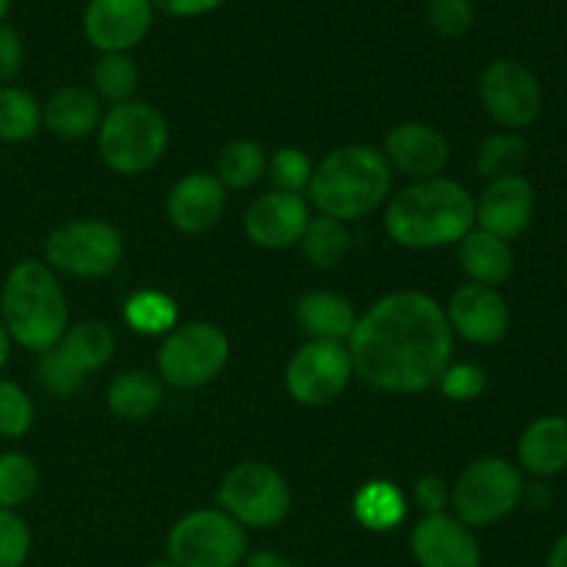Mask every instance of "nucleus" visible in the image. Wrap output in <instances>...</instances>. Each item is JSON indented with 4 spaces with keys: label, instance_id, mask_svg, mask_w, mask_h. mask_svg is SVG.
Listing matches in <instances>:
<instances>
[{
    "label": "nucleus",
    "instance_id": "nucleus-35",
    "mask_svg": "<svg viewBox=\"0 0 567 567\" xmlns=\"http://www.w3.org/2000/svg\"><path fill=\"white\" fill-rule=\"evenodd\" d=\"M424 17L437 37L460 39L474 28V3L471 0H426Z\"/></svg>",
    "mask_w": 567,
    "mask_h": 567
},
{
    "label": "nucleus",
    "instance_id": "nucleus-42",
    "mask_svg": "<svg viewBox=\"0 0 567 567\" xmlns=\"http://www.w3.org/2000/svg\"><path fill=\"white\" fill-rule=\"evenodd\" d=\"M150 3L172 17H199V14H210V11L221 9L227 0H150Z\"/></svg>",
    "mask_w": 567,
    "mask_h": 567
},
{
    "label": "nucleus",
    "instance_id": "nucleus-16",
    "mask_svg": "<svg viewBox=\"0 0 567 567\" xmlns=\"http://www.w3.org/2000/svg\"><path fill=\"white\" fill-rule=\"evenodd\" d=\"M310 221L308 203L302 194L269 192L249 205L244 216V230L249 241L264 249H288L302 241Z\"/></svg>",
    "mask_w": 567,
    "mask_h": 567
},
{
    "label": "nucleus",
    "instance_id": "nucleus-14",
    "mask_svg": "<svg viewBox=\"0 0 567 567\" xmlns=\"http://www.w3.org/2000/svg\"><path fill=\"white\" fill-rule=\"evenodd\" d=\"M415 563L421 567H482V548L471 526L454 515H424L410 537Z\"/></svg>",
    "mask_w": 567,
    "mask_h": 567
},
{
    "label": "nucleus",
    "instance_id": "nucleus-29",
    "mask_svg": "<svg viewBox=\"0 0 567 567\" xmlns=\"http://www.w3.org/2000/svg\"><path fill=\"white\" fill-rule=\"evenodd\" d=\"M42 127L37 97L20 86H0V142H28Z\"/></svg>",
    "mask_w": 567,
    "mask_h": 567
},
{
    "label": "nucleus",
    "instance_id": "nucleus-22",
    "mask_svg": "<svg viewBox=\"0 0 567 567\" xmlns=\"http://www.w3.org/2000/svg\"><path fill=\"white\" fill-rule=\"evenodd\" d=\"M297 321L310 341H347L358 327L352 302L341 293L310 291L299 299Z\"/></svg>",
    "mask_w": 567,
    "mask_h": 567
},
{
    "label": "nucleus",
    "instance_id": "nucleus-8",
    "mask_svg": "<svg viewBox=\"0 0 567 567\" xmlns=\"http://www.w3.org/2000/svg\"><path fill=\"white\" fill-rule=\"evenodd\" d=\"M219 507L238 526L271 529L291 513V491L280 471L249 460L227 471L219 485Z\"/></svg>",
    "mask_w": 567,
    "mask_h": 567
},
{
    "label": "nucleus",
    "instance_id": "nucleus-6",
    "mask_svg": "<svg viewBox=\"0 0 567 567\" xmlns=\"http://www.w3.org/2000/svg\"><path fill=\"white\" fill-rule=\"evenodd\" d=\"M520 498H524L520 471L504 457H482L457 476L449 507L465 526H491L515 513Z\"/></svg>",
    "mask_w": 567,
    "mask_h": 567
},
{
    "label": "nucleus",
    "instance_id": "nucleus-41",
    "mask_svg": "<svg viewBox=\"0 0 567 567\" xmlns=\"http://www.w3.org/2000/svg\"><path fill=\"white\" fill-rule=\"evenodd\" d=\"M449 502H452V491H449L446 482L435 474H426L415 482V504L424 515H437L446 513Z\"/></svg>",
    "mask_w": 567,
    "mask_h": 567
},
{
    "label": "nucleus",
    "instance_id": "nucleus-2",
    "mask_svg": "<svg viewBox=\"0 0 567 567\" xmlns=\"http://www.w3.org/2000/svg\"><path fill=\"white\" fill-rule=\"evenodd\" d=\"M476 203L465 186L449 177L415 181L393 194L385 210V230L399 247L432 249L457 244L474 230Z\"/></svg>",
    "mask_w": 567,
    "mask_h": 567
},
{
    "label": "nucleus",
    "instance_id": "nucleus-10",
    "mask_svg": "<svg viewBox=\"0 0 567 567\" xmlns=\"http://www.w3.org/2000/svg\"><path fill=\"white\" fill-rule=\"evenodd\" d=\"M125 241L114 225L103 219H75L55 227L44 241L50 269L72 277H105L122 264Z\"/></svg>",
    "mask_w": 567,
    "mask_h": 567
},
{
    "label": "nucleus",
    "instance_id": "nucleus-3",
    "mask_svg": "<svg viewBox=\"0 0 567 567\" xmlns=\"http://www.w3.org/2000/svg\"><path fill=\"white\" fill-rule=\"evenodd\" d=\"M393 169L380 150L347 144L321 161L310 177L308 194L321 216L354 221L374 214L391 197Z\"/></svg>",
    "mask_w": 567,
    "mask_h": 567
},
{
    "label": "nucleus",
    "instance_id": "nucleus-44",
    "mask_svg": "<svg viewBox=\"0 0 567 567\" xmlns=\"http://www.w3.org/2000/svg\"><path fill=\"white\" fill-rule=\"evenodd\" d=\"M546 567H567V532L554 543L551 554H548Z\"/></svg>",
    "mask_w": 567,
    "mask_h": 567
},
{
    "label": "nucleus",
    "instance_id": "nucleus-28",
    "mask_svg": "<svg viewBox=\"0 0 567 567\" xmlns=\"http://www.w3.org/2000/svg\"><path fill=\"white\" fill-rule=\"evenodd\" d=\"M266 153L258 142L236 138L227 144L216 161V177L225 188H252L266 175Z\"/></svg>",
    "mask_w": 567,
    "mask_h": 567
},
{
    "label": "nucleus",
    "instance_id": "nucleus-26",
    "mask_svg": "<svg viewBox=\"0 0 567 567\" xmlns=\"http://www.w3.org/2000/svg\"><path fill=\"white\" fill-rule=\"evenodd\" d=\"M352 513L360 526L369 532H391L408 515V502H404L402 491L393 482L374 480L365 482L358 493H354Z\"/></svg>",
    "mask_w": 567,
    "mask_h": 567
},
{
    "label": "nucleus",
    "instance_id": "nucleus-18",
    "mask_svg": "<svg viewBox=\"0 0 567 567\" xmlns=\"http://www.w3.org/2000/svg\"><path fill=\"white\" fill-rule=\"evenodd\" d=\"M391 169L413 181H430L441 177L449 164V142L437 127L424 125V122H402L385 136V150H382Z\"/></svg>",
    "mask_w": 567,
    "mask_h": 567
},
{
    "label": "nucleus",
    "instance_id": "nucleus-21",
    "mask_svg": "<svg viewBox=\"0 0 567 567\" xmlns=\"http://www.w3.org/2000/svg\"><path fill=\"white\" fill-rule=\"evenodd\" d=\"M103 122L100 97L92 89L64 86L42 109V125L59 138H83Z\"/></svg>",
    "mask_w": 567,
    "mask_h": 567
},
{
    "label": "nucleus",
    "instance_id": "nucleus-45",
    "mask_svg": "<svg viewBox=\"0 0 567 567\" xmlns=\"http://www.w3.org/2000/svg\"><path fill=\"white\" fill-rule=\"evenodd\" d=\"M9 352H11V338L9 332H6L3 321H0V371H3V365L9 363Z\"/></svg>",
    "mask_w": 567,
    "mask_h": 567
},
{
    "label": "nucleus",
    "instance_id": "nucleus-12",
    "mask_svg": "<svg viewBox=\"0 0 567 567\" xmlns=\"http://www.w3.org/2000/svg\"><path fill=\"white\" fill-rule=\"evenodd\" d=\"M480 97L487 114L504 127H526L540 116L543 89L535 72L515 59H496L480 78Z\"/></svg>",
    "mask_w": 567,
    "mask_h": 567
},
{
    "label": "nucleus",
    "instance_id": "nucleus-33",
    "mask_svg": "<svg viewBox=\"0 0 567 567\" xmlns=\"http://www.w3.org/2000/svg\"><path fill=\"white\" fill-rule=\"evenodd\" d=\"M39 487V468L28 454H0V509H14L25 504Z\"/></svg>",
    "mask_w": 567,
    "mask_h": 567
},
{
    "label": "nucleus",
    "instance_id": "nucleus-1",
    "mask_svg": "<svg viewBox=\"0 0 567 567\" xmlns=\"http://www.w3.org/2000/svg\"><path fill=\"white\" fill-rule=\"evenodd\" d=\"M347 349L354 374L377 391L421 393L452 365L454 332L435 299L393 291L360 316Z\"/></svg>",
    "mask_w": 567,
    "mask_h": 567
},
{
    "label": "nucleus",
    "instance_id": "nucleus-11",
    "mask_svg": "<svg viewBox=\"0 0 567 567\" xmlns=\"http://www.w3.org/2000/svg\"><path fill=\"white\" fill-rule=\"evenodd\" d=\"M352 374V358L341 341H308L288 363L286 388L293 402L324 408L347 391Z\"/></svg>",
    "mask_w": 567,
    "mask_h": 567
},
{
    "label": "nucleus",
    "instance_id": "nucleus-17",
    "mask_svg": "<svg viewBox=\"0 0 567 567\" xmlns=\"http://www.w3.org/2000/svg\"><path fill=\"white\" fill-rule=\"evenodd\" d=\"M474 203L480 230L493 233V236L504 238V241H513L532 225L537 199L532 183L526 177L513 175L487 181L485 192Z\"/></svg>",
    "mask_w": 567,
    "mask_h": 567
},
{
    "label": "nucleus",
    "instance_id": "nucleus-15",
    "mask_svg": "<svg viewBox=\"0 0 567 567\" xmlns=\"http://www.w3.org/2000/svg\"><path fill=\"white\" fill-rule=\"evenodd\" d=\"M443 313L452 332L480 347L498 343L509 330V308L502 293L476 282L460 286Z\"/></svg>",
    "mask_w": 567,
    "mask_h": 567
},
{
    "label": "nucleus",
    "instance_id": "nucleus-5",
    "mask_svg": "<svg viewBox=\"0 0 567 567\" xmlns=\"http://www.w3.org/2000/svg\"><path fill=\"white\" fill-rule=\"evenodd\" d=\"M169 125L150 103L127 100L114 105L97 127L100 158L116 175H144L166 153Z\"/></svg>",
    "mask_w": 567,
    "mask_h": 567
},
{
    "label": "nucleus",
    "instance_id": "nucleus-27",
    "mask_svg": "<svg viewBox=\"0 0 567 567\" xmlns=\"http://www.w3.org/2000/svg\"><path fill=\"white\" fill-rule=\"evenodd\" d=\"M299 247H302L308 264H313L316 269H336L349 252L347 221L330 219V216H316L305 227Z\"/></svg>",
    "mask_w": 567,
    "mask_h": 567
},
{
    "label": "nucleus",
    "instance_id": "nucleus-36",
    "mask_svg": "<svg viewBox=\"0 0 567 567\" xmlns=\"http://www.w3.org/2000/svg\"><path fill=\"white\" fill-rule=\"evenodd\" d=\"M33 424V402L17 382L0 380V437H20Z\"/></svg>",
    "mask_w": 567,
    "mask_h": 567
},
{
    "label": "nucleus",
    "instance_id": "nucleus-46",
    "mask_svg": "<svg viewBox=\"0 0 567 567\" xmlns=\"http://www.w3.org/2000/svg\"><path fill=\"white\" fill-rule=\"evenodd\" d=\"M9 9H11V0H0V20L9 14Z\"/></svg>",
    "mask_w": 567,
    "mask_h": 567
},
{
    "label": "nucleus",
    "instance_id": "nucleus-32",
    "mask_svg": "<svg viewBox=\"0 0 567 567\" xmlns=\"http://www.w3.org/2000/svg\"><path fill=\"white\" fill-rule=\"evenodd\" d=\"M94 94L120 105L133 100L138 89V70L127 53H103L92 70Z\"/></svg>",
    "mask_w": 567,
    "mask_h": 567
},
{
    "label": "nucleus",
    "instance_id": "nucleus-30",
    "mask_svg": "<svg viewBox=\"0 0 567 567\" xmlns=\"http://www.w3.org/2000/svg\"><path fill=\"white\" fill-rule=\"evenodd\" d=\"M125 321L138 336H169L177 324V305L161 291H136L125 302Z\"/></svg>",
    "mask_w": 567,
    "mask_h": 567
},
{
    "label": "nucleus",
    "instance_id": "nucleus-31",
    "mask_svg": "<svg viewBox=\"0 0 567 567\" xmlns=\"http://www.w3.org/2000/svg\"><path fill=\"white\" fill-rule=\"evenodd\" d=\"M526 158H529V144L518 133H496L482 142L480 153H476V172L487 181L513 177L520 175Z\"/></svg>",
    "mask_w": 567,
    "mask_h": 567
},
{
    "label": "nucleus",
    "instance_id": "nucleus-19",
    "mask_svg": "<svg viewBox=\"0 0 567 567\" xmlns=\"http://www.w3.org/2000/svg\"><path fill=\"white\" fill-rule=\"evenodd\" d=\"M227 192L210 172H192L172 186L166 197V216L172 225L188 236H199L219 225L225 214Z\"/></svg>",
    "mask_w": 567,
    "mask_h": 567
},
{
    "label": "nucleus",
    "instance_id": "nucleus-9",
    "mask_svg": "<svg viewBox=\"0 0 567 567\" xmlns=\"http://www.w3.org/2000/svg\"><path fill=\"white\" fill-rule=\"evenodd\" d=\"M230 360V341L225 330L210 321L175 327L158 349V371L164 382L181 391H194L225 371Z\"/></svg>",
    "mask_w": 567,
    "mask_h": 567
},
{
    "label": "nucleus",
    "instance_id": "nucleus-34",
    "mask_svg": "<svg viewBox=\"0 0 567 567\" xmlns=\"http://www.w3.org/2000/svg\"><path fill=\"white\" fill-rule=\"evenodd\" d=\"M266 172H269V181L275 186V192L286 194H302V188H308L310 177H313L310 158L297 147L277 150L269 164H266Z\"/></svg>",
    "mask_w": 567,
    "mask_h": 567
},
{
    "label": "nucleus",
    "instance_id": "nucleus-25",
    "mask_svg": "<svg viewBox=\"0 0 567 567\" xmlns=\"http://www.w3.org/2000/svg\"><path fill=\"white\" fill-rule=\"evenodd\" d=\"M61 358L72 365L75 371H81L83 377L92 374V371L103 369L111 358H114L116 338L100 321H81V324L70 327V330L61 336V341L55 343Z\"/></svg>",
    "mask_w": 567,
    "mask_h": 567
},
{
    "label": "nucleus",
    "instance_id": "nucleus-4",
    "mask_svg": "<svg viewBox=\"0 0 567 567\" xmlns=\"http://www.w3.org/2000/svg\"><path fill=\"white\" fill-rule=\"evenodd\" d=\"M66 299L53 269L39 260H20L0 291V321L11 341L31 352H48L66 332Z\"/></svg>",
    "mask_w": 567,
    "mask_h": 567
},
{
    "label": "nucleus",
    "instance_id": "nucleus-38",
    "mask_svg": "<svg viewBox=\"0 0 567 567\" xmlns=\"http://www.w3.org/2000/svg\"><path fill=\"white\" fill-rule=\"evenodd\" d=\"M31 554V529L14 509H0V567H22Z\"/></svg>",
    "mask_w": 567,
    "mask_h": 567
},
{
    "label": "nucleus",
    "instance_id": "nucleus-13",
    "mask_svg": "<svg viewBox=\"0 0 567 567\" xmlns=\"http://www.w3.org/2000/svg\"><path fill=\"white\" fill-rule=\"evenodd\" d=\"M153 17L150 0H89L83 33L103 53H127L147 37Z\"/></svg>",
    "mask_w": 567,
    "mask_h": 567
},
{
    "label": "nucleus",
    "instance_id": "nucleus-23",
    "mask_svg": "<svg viewBox=\"0 0 567 567\" xmlns=\"http://www.w3.org/2000/svg\"><path fill=\"white\" fill-rule=\"evenodd\" d=\"M460 264L476 286L496 288L513 277L515 255L504 238L485 230H471L460 241Z\"/></svg>",
    "mask_w": 567,
    "mask_h": 567
},
{
    "label": "nucleus",
    "instance_id": "nucleus-39",
    "mask_svg": "<svg viewBox=\"0 0 567 567\" xmlns=\"http://www.w3.org/2000/svg\"><path fill=\"white\" fill-rule=\"evenodd\" d=\"M485 371L474 363H460L449 365L441 377V391L443 396L452 399V402H471V399L480 396L485 391Z\"/></svg>",
    "mask_w": 567,
    "mask_h": 567
},
{
    "label": "nucleus",
    "instance_id": "nucleus-40",
    "mask_svg": "<svg viewBox=\"0 0 567 567\" xmlns=\"http://www.w3.org/2000/svg\"><path fill=\"white\" fill-rule=\"evenodd\" d=\"M22 61H25V48L20 33L0 22V86H9L20 75Z\"/></svg>",
    "mask_w": 567,
    "mask_h": 567
},
{
    "label": "nucleus",
    "instance_id": "nucleus-47",
    "mask_svg": "<svg viewBox=\"0 0 567 567\" xmlns=\"http://www.w3.org/2000/svg\"><path fill=\"white\" fill-rule=\"evenodd\" d=\"M147 567H175L169 563V559H166V563H153V565H147Z\"/></svg>",
    "mask_w": 567,
    "mask_h": 567
},
{
    "label": "nucleus",
    "instance_id": "nucleus-37",
    "mask_svg": "<svg viewBox=\"0 0 567 567\" xmlns=\"http://www.w3.org/2000/svg\"><path fill=\"white\" fill-rule=\"evenodd\" d=\"M37 380L42 382L44 391L55 393V396L66 399L72 393H78V388L83 385L86 377L81 371L72 369L64 358L59 354V349H48V352H39V363H37Z\"/></svg>",
    "mask_w": 567,
    "mask_h": 567
},
{
    "label": "nucleus",
    "instance_id": "nucleus-7",
    "mask_svg": "<svg viewBox=\"0 0 567 567\" xmlns=\"http://www.w3.org/2000/svg\"><path fill=\"white\" fill-rule=\"evenodd\" d=\"M166 554L175 567H238L247 557V535L221 509H197L172 526Z\"/></svg>",
    "mask_w": 567,
    "mask_h": 567
},
{
    "label": "nucleus",
    "instance_id": "nucleus-20",
    "mask_svg": "<svg viewBox=\"0 0 567 567\" xmlns=\"http://www.w3.org/2000/svg\"><path fill=\"white\" fill-rule=\"evenodd\" d=\"M518 463L532 476H557L567 468V419L543 415L526 426L518 441Z\"/></svg>",
    "mask_w": 567,
    "mask_h": 567
},
{
    "label": "nucleus",
    "instance_id": "nucleus-43",
    "mask_svg": "<svg viewBox=\"0 0 567 567\" xmlns=\"http://www.w3.org/2000/svg\"><path fill=\"white\" fill-rule=\"evenodd\" d=\"M244 567H293V563L277 551H252Z\"/></svg>",
    "mask_w": 567,
    "mask_h": 567
},
{
    "label": "nucleus",
    "instance_id": "nucleus-24",
    "mask_svg": "<svg viewBox=\"0 0 567 567\" xmlns=\"http://www.w3.org/2000/svg\"><path fill=\"white\" fill-rule=\"evenodd\" d=\"M109 410L122 421H144L164 404V385L150 371L131 369L114 377L105 393Z\"/></svg>",
    "mask_w": 567,
    "mask_h": 567
}]
</instances>
